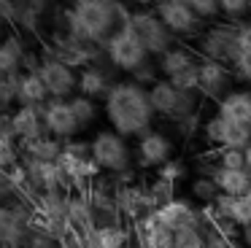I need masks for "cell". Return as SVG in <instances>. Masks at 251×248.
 <instances>
[{
	"label": "cell",
	"instance_id": "1",
	"mask_svg": "<svg viewBox=\"0 0 251 248\" xmlns=\"http://www.w3.org/2000/svg\"><path fill=\"white\" fill-rule=\"evenodd\" d=\"M132 8L122 0H71L65 11V32L87 43L103 46L119 27L130 22Z\"/></svg>",
	"mask_w": 251,
	"mask_h": 248
},
{
	"label": "cell",
	"instance_id": "2",
	"mask_svg": "<svg viewBox=\"0 0 251 248\" xmlns=\"http://www.w3.org/2000/svg\"><path fill=\"white\" fill-rule=\"evenodd\" d=\"M103 113L108 127L125 138H141L151 129L154 108L149 102V89L135 81H116L108 97L103 100Z\"/></svg>",
	"mask_w": 251,
	"mask_h": 248
},
{
	"label": "cell",
	"instance_id": "3",
	"mask_svg": "<svg viewBox=\"0 0 251 248\" xmlns=\"http://www.w3.org/2000/svg\"><path fill=\"white\" fill-rule=\"evenodd\" d=\"M60 167L65 173L71 192H89L95 186V181L100 178V167L92 159V143L89 140H65L62 146V156H60Z\"/></svg>",
	"mask_w": 251,
	"mask_h": 248
},
{
	"label": "cell",
	"instance_id": "4",
	"mask_svg": "<svg viewBox=\"0 0 251 248\" xmlns=\"http://www.w3.org/2000/svg\"><path fill=\"white\" fill-rule=\"evenodd\" d=\"M44 57L57 59V62L68 65V68H73V70H84L95 62H103L105 51H103V46L87 43V41H81V38H76V35L62 30V32H57V35L49 38Z\"/></svg>",
	"mask_w": 251,
	"mask_h": 248
},
{
	"label": "cell",
	"instance_id": "5",
	"mask_svg": "<svg viewBox=\"0 0 251 248\" xmlns=\"http://www.w3.org/2000/svg\"><path fill=\"white\" fill-rule=\"evenodd\" d=\"M92 143V159L108 175H122L132 170V151L127 146V138L114 129H100L89 138Z\"/></svg>",
	"mask_w": 251,
	"mask_h": 248
},
{
	"label": "cell",
	"instance_id": "6",
	"mask_svg": "<svg viewBox=\"0 0 251 248\" xmlns=\"http://www.w3.org/2000/svg\"><path fill=\"white\" fill-rule=\"evenodd\" d=\"M103 51H105V59L111 62V68L125 70V73H130V75L135 73L141 65H146L149 59H151V54H149L146 46L138 41V35L132 32L130 25L119 27V30L103 43Z\"/></svg>",
	"mask_w": 251,
	"mask_h": 248
},
{
	"label": "cell",
	"instance_id": "7",
	"mask_svg": "<svg viewBox=\"0 0 251 248\" xmlns=\"http://www.w3.org/2000/svg\"><path fill=\"white\" fill-rule=\"evenodd\" d=\"M127 25L132 27V32L138 35V41L146 46V51L154 57H162L165 51H170L173 49V41L176 35L165 27V22L157 16V11L154 8H132L130 14V22Z\"/></svg>",
	"mask_w": 251,
	"mask_h": 248
},
{
	"label": "cell",
	"instance_id": "8",
	"mask_svg": "<svg viewBox=\"0 0 251 248\" xmlns=\"http://www.w3.org/2000/svg\"><path fill=\"white\" fill-rule=\"evenodd\" d=\"M202 138H205L208 146L213 149H240L246 151L251 146V127H243V124H235V122H227L222 119L219 113L208 116L202 122Z\"/></svg>",
	"mask_w": 251,
	"mask_h": 248
},
{
	"label": "cell",
	"instance_id": "9",
	"mask_svg": "<svg viewBox=\"0 0 251 248\" xmlns=\"http://www.w3.org/2000/svg\"><path fill=\"white\" fill-rule=\"evenodd\" d=\"M197 51L202 59H216V62L232 65L238 54V41H235V25H213L205 32L197 35Z\"/></svg>",
	"mask_w": 251,
	"mask_h": 248
},
{
	"label": "cell",
	"instance_id": "10",
	"mask_svg": "<svg viewBox=\"0 0 251 248\" xmlns=\"http://www.w3.org/2000/svg\"><path fill=\"white\" fill-rule=\"evenodd\" d=\"M232 65L216 62V59H202L197 65V92L200 97H211V100H222L224 95L232 92Z\"/></svg>",
	"mask_w": 251,
	"mask_h": 248
},
{
	"label": "cell",
	"instance_id": "11",
	"mask_svg": "<svg viewBox=\"0 0 251 248\" xmlns=\"http://www.w3.org/2000/svg\"><path fill=\"white\" fill-rule=\"evenodd\" d=\"M35 70L44 78L51 100H71L73 95H78V70L68 68V65L57 62V59H49V57H41V65Z\"/></svg>",
	"mask_w": 251,
	"mask_h": 248
},
{
	"label": "cell",
	"instance_id": "12",
	"mask_svg": "<svg viewBox=\"0 0 251 248\" xmlns=\"http://www.w3.org/2000/svg\"><path fill=\"white\" fill-rule=\"evenodd\" d=\"M154 216H157L173 235H178V232H184V229H200L202 226V210L195 208V205L184 197L168 199L165 205H159V208L154 210Z\"/></svg>",
	"mask_w": 251,
	"mask_h": 248
},
{
	"label": "cell",
	"instance_id": "13",
	"mask_svg": "<svg viewBox=\"0 0 251 248\" xmlns=\"http://www.w3.org/2000/svg\"><path fill=\"white\" fill-rule=\"evenodd\" d=\"M173 159V140L162 132V129H149L146 135L138 138L135 146V162L143 170H159L165 162Z\"/></svg>",
	"mask_w": 251,
	"mask_h": 248
},
{
	"label": "cell",
	"instance_id": "14",
	"mask_svg": "<svg viewBox=\"0 0 251 248\" xmlns=\"http://www.w3.org/2000/svg\"><path fill=\"white\" fill-rule=\"evenodd\" d=\"M154 11H157V16L165 22V27H168L176 38L197 35V30H200V25H202L195 11L186 5V0H159V3L154 5Z\"/></svg>",
	"mask_w": 251,
	"mask_h": 248
},
{
	"label": "cell",
	"instance_id": "15",
	"mask_svg": "<svg viewBox=\"0 0 251 248\" xmlns=\"http://www.w3.org/2000/svg\"><path fill=\"white\" fill-rule=\"evenodd\" d=\"M44 124H46V135L57 140H73L81 127L76 122V113L71 108V100H49L44 105Z\"/></svg>",
	"mask_w": 251,
	"mask_h": 248
},
{
	"label": "cell",
	"instance_id": "16",
	"mask_svg": "<svg viewBox=\"0 0 251 248\" xmlns=\"http://www.w3.org/2000/svg\"><path fill=\"white\" fill-rule=\"evenodd\" d=\"M22 165L27 167V178H30V189L38 197L41 192H71L65 173H62L60 162H35V159H22Z\"/></svg>",
	"mask_w": 251,
	"mask_h": 248
},
{
	"label": "cell",
	"instance_id": "17",
	"mask_svg": "<svg viewBox=\"0 0 251 248\" xmlns=\"http://www.w3.org/2000/svg\"><path fill=\"white\" fill-rule=\"evenodd\" d=\"M116 78L111 75V62L103 59V62H95L89 68L78 70V95L92 97V100H105L108 92L114 89Z\"/></svg>",
	"mask_w": 251,
	"mask_h": 248
},
{
	"label": "cell",
	"instance_id": "18",
	"mask_svg": "<svg viewBox=\"0 0 251 248\" xmlns=\"http://www.w3.org/2000/svg\"><path fill=\"white\" fill-rule=\"evenodd\" d=\"M11 124H14V132H17L19 143L46 135L44 105H38V108H35V105H17L11 111Z\"/></svg>",
	"mask_w": 251,
	"mask_h": 248
},
{
	"label": "cell",
	"instance_id": "19",
	"mask_svg": "<svg viewBox=\"0 0 251 248\" xmlns=\"http://www.w3.org/2000/svg\"><path fill=\"white\" fill-rule=\"evenodd\" d=\"M68 224L76 235H81L87 240L98 224H95V213H92V199L89 192H71V208H68Z\"/></svg>",
	"mask_w": 251,
	"mask_h": 248
},
{
	"label": "cell",
	"instance_id": "20",
	"mask_svg": "<svg viewBox=\"0 0 251 248\" xmlns=\"http://www.w3.org/2000/svg\"><path fill=\"white\" fill-rule=\"evenodd\" d=\"M216 113L227 122L251 127V89H232L216 102Z\"/></svg>",
	"mask_w": 251,
	"mask_h": 248
},
{
	"label": "cell",
	"instance_id": "21",
	"mask_svg": "<svg viewBox=\"0 0 251 248\" xmlns=\"http://www.w3.org/2000/svg\"><path fill=\"white\" fill-rule=\"evenodd\" d=\"M135 232L138 240H141V248H173L176 235L154 216V210L135 221Z\"/></svg>",
	"mask_w": 251,
	"mask_h": 248
},
{
	"label": "cell",
	"instance_id": "22",
	"mask_svg": "<svg viewBox=\"0 0 251 248\" xmlns=\"http://www.w3.org/2000/svg\"><path fill=\"white\" fill-rule=\"evenodd\" d=\"M208 175L213 178L219 192L227 194V197H246V194H251V173L249 170H224V167L213 165L208 170Z\"/></svg>",
	"mask_w": 251,
	"mask_h": 248
},
{
	"label": "cell",
	"instance_id": "23",
	"mask_svg": "<svg viewBox=\"0 0 251 248\" xmlns=\"http://www.w3.org/2000/svg\"><path fill=\"white\" fill-rule=\"evenodd\" d=\"M62 146H65L62 140L51 138V135H41V138L19 143V156L22 159H35V162H60Z\"/></svg>",
	"mask_w": 251,
	"mask_h": 248
},
{
	"label": "cell",
	"instance_id": "24",
	"mask_svg": "<svg viewBox=\"0 0 251 248\" xmlns=\"http://www.w3.org/2000/svg\"><path fill=\"white\" fill-rule=\"evenodd\" d=\"M27 62V49L19 35H6L0 38V75L6 73H22Z\"/></svg>",
	"mask_w": 251,
	"mask_h": 248
},
{
	"label": "cell",
	"instance_id": "25",
	"mask_svg": "<svg viewBox=\"0 0 251 248\" xmlns=\"http://www.w3.org/2000/svg\"><path fill=\"white\" fill-rule=\"evenodd\" d=\"M89 199H92V213H95V224L98 226L122 224V213L116 208V199L111 192H105L100 186H92L89 189Z\"/></svg>",
	"mask_w": 251,
	"mask_h": 248
},
{
	"label": "cell",
	"instance_id": "26",
	"mask_svg": "<svg viewBox=\"0 0 251 248\" xmlns=\"http://www.w3.org/2000/svg\"><path fill=\"white\" fill-rule=\"evenodd\" d=\"M157 62H159V73H162V78L170 81V78H176V75L192 70L197 62H200V57H195L186 46H173L170 51H165Z\"/></svg>",
	"mask_w": 251,
	"mask_h": 248
},
{
	"label": "cell",
	"instance_id": "27",
	"mask_svg": "<svg viewBox=\"0 0 251 248\" xmlns=\"http://www.w3.org/2000/svg\"><path fill=\"white\" fill-rule=\"evenodd\" d=\"M51 100L44 78L38 70H22V84H19V105H46Z\"/></svg>",
	"mask_w": 251,
	"mask_h": 248
},
{
	"label": "cell",
	"instance_id": "28",
	"mask_svg": "<svg viewBox=\"0 0 251 248\" xmlns=\"http://www.w3.org/2000/svg\"><path fill=\"white\" fill-rule=\"evenodd\" d=\"M130 229L125 224H114V226H98L92 235L87 237L89 248H130Z\"/></svg>",
	"mask_w": 251,
	"mask_h": 248
},
{
	"label": "cell",
	"instance_id": "29",
	"mask_svg": "<svg viewBox=\"0 0 251 248\" xmlns=\"http://www.w3.org/2000/svg\"><path fill=\"white\" fill-rule=\"evenodd\" d=\"M19 84H22V73L0 75V111L11 113L19 105Z\"/></svg>",
	"mask_w": 251,
	"mask_h": 248
},
{
	"label": "cell",
	"instance_id": "30",
	"mask_svg": "<svg viewBox=\"0 0 251 248\" xmlns=\"http://www.w3.org/2000/svg\"><path fill=\"white\" fill-rule=\"evenodd\" d=\"M189 194H192V199H195L197 205L211 208V205L219 199V194H222V192H219V186L213 183V178L205 173V175H200V178H195V181H192Z\"/></svg>",
	"mask_w": 251,
	"mask_h": 248
},
{
	"label": "cell",
	"instance_id": "31",
	"mask_svg": "<svg viewBox=\"0 0 251 248\" xmlns=\"http://www.w3.org/2000/svg\"><path fill=\"white\" fill-rule=\"evenodd\" d=\"M71 108L73 113H76V122L81 129H87L89 124L98 122L100 116V108H98V100H92V97H84V95H73L71 97Z\"/></svg>",
	"mask_w": 251,
	"mask_h": 248
},
{
	"label": "cell",
	"instance_id": "32",
	"mask_svg": "<svg viewBox=\"0 0 251 248\" xmlns=\"http://www.w3.org/2000/svg\"><path fill=\"white\" fill-rule=\"evenodd\" d=\"M41 19H44V11L38 5H33L30 0H17V25L14 27H22L25 32H38Z\"/></svg>",
	"mask_w": 251,
	"mask_h": 248
},
{
	"label": "cell",
	"instance_id": "33",
	"mask_svg": "<svg viewBox=\"0 0 251 248\" xmlns=\"http://www.w3.org/2000/svg\"><path fill=\"white\" fill-rule=\"evenodd\" d=\"M213 162H216V167H224V170H246V151L219 149L213 151Z\"/></svg>",
	"mask_w": 251,
	"mask_h": 248
},
{
	"label": "cell",
	"instance_id": "34",
	"mask_svg": "<svg viewBox=\"0 0 251 248\" xmlns=\"http://www.w3.org/2000/svg\"><path fill=\"white\" fill-rule=\"evenodd\" d=\"M138 86H143V89H151L157 81H162V73H159V62H154V59H149L146 65H141V68L132 73V78Z\"/></svg>",
	"mask_w": 251,
	"mask_h": 248
},
{
	"label": "cell",
	"instance_id": "35",
	"mask_svg": "<svg viewBox=\"0 0 251 248\" xmlns=\"http://www.w3.org/2000/svg\"><path fill=\"white\" fill-rule=\"evenodd\" d=\"M157 178H159V181H165V183H170V186H176L178 181H184V178H186V165L173 156V159L165 162V165L157 170Z\"/></svg>",
	"mask_w": 251,
	"mask_h": 248
},
{
	"label": "cell",
	"instance_id": "36",
	"mask_svg": "<svg viewBox=\"0 0 251 248\" xmlns=\"http://www.w3.org/2000/svg\"><path fill=\"white\" fill-rule=\"evenodd\" d=\"M173 248H208L202 226H200V229H184V232H178V235H176V240H173Z\"/></svg>",
	"mask_w": 251,
	"mask_h": 248
},
{
	"label": "cell",
	"instance_id": "37",
	"mask_svg": "<svg viewBox=\"0 0 251 248\" xmlns=\"http://www.w3.org/2000/svg\"><path fill=\"white\" fill-rule=\"evenodd\" d=\"M219 5H222V14L227 16V19H232V25H238V22L249 14L251 0H219Z\"/></svg>",
	"mask_w": 251,
	"mask_h": 248
},
{
	"label": "cell",
	"instance_id": "38",
	"mask_svg": "<svg viewBox=\"0 0 251 248\" xmlns=\"http://www.w3.org/2000/svg\"><path fill=\"white\" fill-rule=\"evenodd\" d=\"M186 5H189V8L195 11L200 22L213 19V16L222 14V5H219V0H186Z\"/></svg>",
	"mask_w": 251,
	"mask_h": 248
},
{
	"label": "cell",
	"instance_id": "39",
	"mask_svg": "<svg viewBox=\"0 0 251 248\" xmlns=\"http://www.w3.org/2000/svg\"><path fill=\"white\" fill-rule=\"evenodd\" d=\"M235 41H238V54H251V19L235 25Z\"/></svg>",
	"mask_w": 251,
	"mask_h": 248
},
{
	"label": "cell",
	"instance_id": "40",
	"mask_svg": "<svg viewBox=\"0 0 251 248\" xmlns=\"http://www.w3.org/2000/svg\"><path fill=\"white\" fill-rule=\"evenodd\" d=\"M232 73H235V78L251 84V54H235V59H232Z\"/></svg>",
	"mask_w": 251,
	"mask_h": 248
},
{
	"label": "cell",
	"instance_id": "41",
	"mask_svg": "<svg viewBox=\"0 0 251 248\" xmlns=\"http://www.w3.org/2000/svg\"><path fill=\"white\" fill-rule=\"evenodd\" d=\"M17 192L11 186V178H8V170H0V205H11L17 202Z\"/></svg>",
	"mask_w": 251,
	"mask_h": 248
},
{
	"label": "cell",
	"instance_id": "42",
	"mask_svg": "<svg viewBox=\"0 0 251 248\" xmlns=\"http://www.w3.org/2000/svg\"><path fill=\"white\" fill-rule=\"evenodd\" d=\"M0 22L17 25V0H0Z\"/></svg>",
	"mask_w": 251,
	"mask_h": 248
},
{
	"label": "cell",
	"instance_id": "43",
	"mask_svg": "<svg viewBox=\"0 0 251 248\" xmlns=\"http://www.w3.org/2000/svg\"><path fill=\"white\" fill-rule=\"evenodd\" d=\"M240 246L251 248V226H243V229H240Z\"/></svg>",
	"mask_w": 251,
	"mask_h": 248
},
{
	"label": "cell",
	"instance_id": "44",
	"mask_svg": "<svg viewBox=\"0 0 251 248\" xmlns=\"http://www.w3.org/2000/svg\"><path fill=\"white\" fill-rule=\"evenodd\" d=\"M122 3H130V5H135V8H146V5H157L159 0H122Z\"/></svg>",
	"mask_w": 251,
	"mask_h": 248
},
{
	"label": "cell",
	"instance_id": "45",
	"mask_svg": "<svg viewBox=\"0 0 251 248\" xmlns=\"http://www.w3.org/2000/svg\"><path fill=\"white\" fill-rule=\"evenodd\" d=\"M30 3H33V5H38L41 11H46V5H51L54 0H30Z\"/></svg>",
	"mask_w": 251,
	"mask_h": 248
},
{
	"label": "cell",
	"instance_id": "46",
	"mask_svg": "<svg viewBox=\"0 0 251 248\" xmlns=\"http://www.w3.org/2000/svg\"><path fill=\"white\" fill-rule=\"evenodd\" d=\"M246 170L251 173V146H249V149H246Z\"/></svg>",
	"mask_w": 251,
	"mask_h": 248
},
{
	"label": "cell",
	"instance_id": "47",
	"mask_svg": "<svg viewBox=\"0 0 251 248\" xmlns=\"http://www.w3.org/2000/svg\"><path fill=\"white\" fill-rule=\"evenodd\" d=\"M0 30H3V22H0Z\"/></svg>",
	"mask_w": 251,
	"mask_h": 248
},
{
	"label": "cell",
	"instance_id": "48",
	"mask_svg": "<svg viewBox=\"0 0 251 248\" xmlns=\"http://www.w3.org/2000/svg\"><path fill=\"white\" fill-rule=\"evenodd\" d=\"M249 16H251V8H249Z\"/></svg>",
	"mask_w": 251,
	"mask_h": 248
},
{
	"label": "cell",
	"instance_id": "49",
	"mask_svg": "<svg viewBox=\"0 0 251 248\" xmlns=\"http://www.w3.org/2000/svg\"><path fill=\"white\" fill-rule=\"evenodd\" d=\"M57 248H60V246H57Z\"/></svg>",
	"mask_w": 251,
	"mask_h": 248
}]
</instances>
